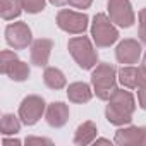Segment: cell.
<instances>
[{
  "label": "cell",
  "mask_w": 146,
  "mask_h": 146,
  "mask_svg": "<svg viewBox=\"0 0 146 146\" xmlns=\"http://www.w3.org/2000/svg\"><path fill=\"white\" fill-rule=\"evenodd\" d=\"M5 40L9 43V46H12L14 50H24L31 45L33 35L31 29L26 23L19 21V23H12L5 28Z\"/></svg>",
  "instance_id": "obj_8"
},
{
  "label": "cell",
  "mask_w": 146,
  "mask_h": 146,
  "mask_svg": "<svg viewBox=\"0 0 146 146\" xmlns=\"http://www.w3.org/2000/svg\"><path fill=\"white\" fill-rule=\"evenodd\" d=\"M137 36L146 45V7L141 9V12H139V31H137Z\"/></svg>",
  "instance_id": "obj_23"
},
{
  "label": "cell",
  "mask_w": 146,
  "mask_h": 146,
  "mask_svg": "<svg viewBox=\"0 0 146 146\" xmlns=\"http://www.w3.org/2000/svg\"><path fill=\"white\" fill-rule=\"evenodd\" d=\"M117 69L112 64H98L91 72V84L100 100H110L117 90Z\"/></svg>",
  "instance_id": "obj_2"
},
{
  "label": "cell",
  "mask_w": 146,
  "mask_h": 146,
  "mask_svg": "<svg viewBox=\"0 0 146 146\" xmlns=\"http://www.w3.org/2000/svg\"><path fill=\"white\" fill-rule=\"evenodd\" d=\"M134 110H136V102L131 91L115 90L108 100L105 115H107V120L113 125H127L132 120Z\"/></svg>",
  "instance_id": "obj_1"
},
{
  "label": "cell",
  "mask_w": 146,
  "mask_h": 146,
  "mask_svg": "<svg viewBox=\"0 0 146 146\" xmlns=\"http://www.w3.org/2000/svg\"><path fill=\"white\" fill-rule=\"evenodd\" d=\"M137 102L143 110H146V76H141V81L137 84Z\"/></svg>",
  "instance_id": "obj_22"
},
{
  "label": "cell",
  "mask_w": 146,
  "mask_h": 146,
  "mask_svg": "<svg viewBox=\"0 0 146 146\" xmlns=\"http://www.w3.org/2000/svg\"><path fill=\"white\" fill-rule=\"evenodd\" d=\"M96 143H102V144H110L108 139H96Z\"/></svg>",
  "instance_id": "obj_29"
},
{
  "label": "cell",
  "mask_w": 146,
  "mask_h": 146,
  "mask_svg": "<svg viewBox=\"0 0 146 146\" xmlns=\"http://www.w3.org/2000/svg\"><path fill=\"white\" fill-rule=\"evenodd\" d=\"M43 81L50 90H62L67 84V79L64 76V72L57 67H46L45 69V74H43Z\"/></svg>",
  "instance_id": "obj_16"
},
{
  "label": "cell",
  "mask_w": 146,
  "mask_h": 146,
  "mask_svg": "<svg viewBox=\"0 0 146 146\" xmlns=\"http://www.w3.org/2000/svg\"><path fill=\"white\" fill-rule=\"evenodd\" d=\"M96 134H98L96 125H95L91 120H86V122H83V124L76 129V134H74V144H78V146L91 144V143L96 139Z\"/></svg>",
  "instance_id": "obj_14"
},
{
  "label": "cell",
  "mask_w": 146,
  "mask_h": 146,
  "mask_svg": "<svg viewBox=\"0 0 146 146\" xmlns=\"http://www.w3.org/2000/svg\"><path fill=\"white\" fill-rule=\"evenodd\" d=\"M23 11L24 9H23L21 0H2V9H0V14H2L4 21H12V19L19 17Z\"/></svg>",
  "instance_id": "obj_17"
},
{
  "label": "cell",
  "mask_w": 146,
  "mask_h": 146,
  "mask_svg": "<svg viewBox=\"0 0 146 146\" xmlns=\"http://www.w3.org/2000/svg\"><path fill=\"white\" fill-rule=\"evenodd\" d=\"M29 65L26 64V62H23V60H14V64L7 69V76L12 79V81H17V83H21V81H26L28 78H29Z\"/></svg>",
  "instance_id": "obj_18"
},
{
  "label": "cell",
  "mask_w": 146,
  "mask_h": 146,
  "mask_svg": "<svg viewBox=\"0 0 146 146\" xmlns=\"http://www.w3.org/2000/svg\"><path fill=\"white\" fill-rule=\"evenodd\" d=\"M24 143L26 144H52L50 139H43V137H26Z\"/></svg>",
  "instance_id": "obj_25"
},
{
  "label": "cell",
  "mask_w": 146,
  "mask_h": 146,
  "mask_svg": "<svg viewBox=\"0 0 146 146\" xmlns=\"http://www.w3.org/2000/svg\"><path fill=\"white\" fill-rule=\"evenodd\" d=\"M91 36L96 46L107 48L119 40V31L107 14H96L91 24Z\"/></svg>",
  "instance_id": "obj_4"
},
{
  "label": "cell",
  "mask_w": 146,
  "mask_h": 146,
  "mask_svg": "<svg viewBox=\"0 0 146 146\" xmlns=\"http://www.w3.org/2000/svg\"><path fill=\"white\" fill-rule=\"evenodd\" d=\"M67 4L76 7V9H90L93 0H67Z\"/></svg>",
  "instance_id": "obj_24"
},
{
  "label": "cell",
  "mask_w": 146,
  "mask_h": 146,
  "mask_svg": "<svg viewBox=\"0 0 146 146\" xmlns=\"http://www.w3.org/2000/svg\"><path fill=\"white\" fill-rule=\"evenodd\" d=\"M141 43L132 40V38H127L124 41H120L117 45V50H115V57L120 64H137L139 57H141Z\"/></svg>",
  "instance_id": "obj_10"
},
{
  "label": "cell",
  "mask_w": 146,
  "mask_h": 146,
  "mask_svg": "<svg viewBox=\"0 0 146 146\" xmlns=\"http://www.w3.org/2000/svg\"><path fill=\"white\" fill-rule=\"evenodd\" d=\"M141 72H143V74L146 76V53H144V57H143V62H141Z\"/></svg>",
  "instance_id": "obj_27"
},
{
  "label": "cell",
  "mask_w": 146,
  "mask_h": 146,
  "mask_svg": "<svg viewBox=\"0 0 146 146\" xmlns=\"http://www.w3.org/2000/svg\"><path fill=\"white\" fill-rule=\"evenodd\" d=\"M14 60H17V55L11 50H4L0 53V70H2L4 74H7V69L14 64Z\"/></svg>",
  "instance_id": "obj_21"
},
{
  "label": "cell",
  "mask_w": 146,
  "mask_h": 146,
  "mask_svg": "<svg viewBox=\"0 0 146 146\" xmlns=\"http://www.w3.org/2000/svg\"><path fill=\"white\" fill-rule=\"evenodd\" d=\"M50 4H53V5H57V7H62V5H65L67 4V0H48Z\"/></svg>",
  "instance_id": "obj_26"
},
{
  "label": "cell",
  "mask_w": 146,
  "mask_h": 146,
  "mask_svg": "<svg viewBox=\"0 0 146 146\" xmlns=\"http://www.w3.org/2000/svg\"><path fill=\"white\" fill-rule=\"evenodd\" d=\"M21 4L28 14H38L45 9L46 0H21Z\"/></svg>",
  "instance_id": "obj_20"
},
{
  "label": "cell",
  "mask_w": 146,
  "mask_h": 146,
  "mask_svg": "<svg viewBox=\"0 0 146 146\" xmlns=\"http://www.w3.org/2000/svg\"><path fill=\"white\" fill-rule=\"evenodd\" d=\"M67 98L72 103H88L93 98V91L86 83H72L67 88Z\"/></svg>",
  "instance_id": "obj_13"
},
{
  "label": "cell",
  "mask_w": 146,
  "mask_h": 146,
  "mask_svg": "<svg viewBox=\"0 0 146 146\" xmlns=\"http://www.w3.org/2000/svg\"><path fill=\"white\" fill-rule=\"evenodd\" d=\"M141 76H143L141 69H136L132 65H127V67L119 69V81H120L122 86H125L129 90L137 88V84L141 81Z\"/></svg>",
  "instance_id": "obj_15"
},
{
  "label": "cell",
  "mask_w": 146,
  "mask_h": 146,
  "mask_svg": "<svg viewBox=\"0 0 146 146\" xmlns=\"http://www.w3.org/2000/svg\"><path fill=\"white\" fill-rule=\"evenodd\" d=\"M45 119L48 122V125L58 129L64 127L69 120V105H65L64 102H53L46 107V113Z\"/></svg>",
  "instance_id": "obj_11"
},
{
  "label": "cell",
  "mask_w": 146,
  "mask_h": 146,
  "mask_svg": "<svg viewBox=\"0 0 146 146\" xmlns=\"http://www.w3.org/2000/svg\"><path fill=\"white\" fill-rule=\"evenodd\" d=\"M88 16L84 12H76V11H69L62 9L57 14V26L70 35H83L88 29Z\"/></svg>",
  "instance_id": "obj_5"
},
{
  "label": "cell",
  "mask_w": 146,
  "mask_h": 146,
  "mask_svg": "<svg viewBox=\"0 0 146 146\" xmlns=\"http://www.w3.org/2000/svg\"><path fill=\"white\" fill-rule=\"evenodd\" d=\"M52 48H53L52 40H46V38L35 40L31 45V64H35L36 67H46Z\"/></svg>",
  "instance_id": "obj_12"
},
{
  "label": "cell",
  "mask_w": 146,
  "mask_h": 146,
  "mask_svg": "<svg viewBox=\"0 0 146 146\" xmlns=\"http://www.w3.org/2000/svg\"><path fill=\"white\" fill-rule=\"evenodd\" d=\"M4 144L7 146V144H21V141H17V139H4Z\"/></svg>",
  "instance_id": "obj_28"
},
{
  "label": "cell",
  "mask_w": 146,
  "mask_h": 146,
  "mask_svg": "<svg viewBox=\"0 0 146 146\" xmlns=\"http://www.w3.org/2000/svg\"><path fill=\"white\" fill-rule=\"evenodd\" d=\"M108 17L120 28H131L136 21L134 11L129 0H108Z\"/></svg>",
  "instance_id": "obj_7"
},
{
  "label": "cell",
  "mask_w": 146,
  "mask_h": 146,
  "mask_svg": "<svg viewBox=\"0 0 146 146\" xmlns=\"http://www.w3.org/2000/svg\"><path fill=\"white\" fill-rule=\"evenodd\" d=\"M115 144L120 146H129V144H137V146H146V127H124L115 132L113 137Z\"/></svg>",
  "instance_id": "obj_9"
},
{
  "label": "cell",
  "mask_w": 146,
  "mask_h": 146,
  "mask_svg": "<svg viewBox=\"0 0 146 146\" xmlns=\"http://www.w3.org/2000/svg\"><path fill=\"white\" fill-rule=\"evenodd\" d=\"M69 53L72 55V58L76 60V64L84 69H95L98 64V52L95 50L91 40L88 36H76V38H70L67 43Z\"/></svg>",
  "instance_id": "obj_3"
},
{
  "label": "cell",
  "mask_w": 146,
  "mask_h": 146,
  "mask_svg": "<svg viewBox=\"0 0 146 146\" xmlns=\"http://www.w3.org/2000/svg\"><path fill=\"white\" fill-rule=\"evenodd\" d=\"M21 122L14 113H4L2 115V124H0V127H2V134L4 136H11V134H17L21 131Z\"/></svg>",
  "instance_id": "obj_19"
},
{
  "label": "cell",
  "mask_w": 146,
  "mask_h": 146,
  "mask_svg": "<svg viewBox=\"0 0 146 146\" xmlns=\"http://www.w3.org/2000/svg\"><path fill=\"white\" fill-rule=\"evenodd\" d=\"M45 108H46V103H45V100L41 96L29 95L19 105V119L26 125H35L41 119Z\"/></svg>",
  "instance_id": "obj_6"
}]
</instances>
